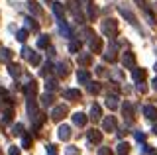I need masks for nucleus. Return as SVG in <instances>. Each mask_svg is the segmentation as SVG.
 Returning a JSON list of instances; mask_svg holds the SVG:
<instances>
[{"label":"nucleus","mask_w":157,"mask_h":155,"mask_svg":"<svg viewBox=\"0 0 157 155\" xmlns=\"http://www.w3.org/2000/svg\"><path fill=\"white\" fill-rule=\"evenodd\" d=\"M137 90H140V93H147V86L144 85V81H141V83H137Z\"/></svg>","instance_id":"79ce46f5"},{"label":"nucleus","mask_w":157,"mask_h":155,"mask_svg":"<svg viewBox=\"0 0 157 155\" xmlns=\"http://www.w3.org/2000/svg\"><path fill=\"white\" fill-rule=\"evenodd\" d=\"M16 37H18V41H22V43H24V41L28 40V30H20V32L16 33Z\"/></svg>","instance_id":"c9c22d12"},{"label":"nucleus","mask_w":157,"mask_h":155,"mask_svg":"<svg viewBox=\"0 0 157 155\" xmlns=\"http://www.w3.org/2000/svg\"><path fill=\"white\" fill-rule=\"evenodd\" d=\"M77 63H78L81 67H88V65L92 63V51H90V53H81V51H78Z\"/></svg>","instance_id":"39448f33"},{"label":"nucleus","mask_w":157,"mask_h":155,"mask_svg":"<svg viewBox=\"0 0 157 155\" xmlns=\"http://www.w3.org/2000/svg\"><path fill=\"white\" fill-rule=\"evenodd\" d=\"M39 102H41V106H53V102H55V96H53V93L45 90V93L39 96Z\"/></svg>","instance_id":"0eeeda50"},{"label":"nucleus","mask_w":157,"mask_h":155,"mask_svg":"<svg viewBox=\"0 0 157 155\" xmlns=\"http://www.w3.org/2000/svg\"><path fill=\"white\" fill-rule=\"evenodd\" d=\"M122 65H124L126 69H134L136 67V55L132 51H126L124 55H122Z\"/></svg>","instance_id":"7ed1b4c3"},{"label":"nucleus","mask_w":157,"mask_h":155,"mask_svg":"<svg viewBox=\"0 0 157 155\" xmlns=\"http://www.w3.org/2000/svg\"><path fill=\"white\" fill-rule=\"evenodd\" d=\"M8 73L12 77H20L22 75V69H20V65H14V63H8Z\"/></svg>","instance_id":"4be33fe9"},{"label":"nucleus","mask_w":157,"mask_h":155,"mask_svg":"<svg viewBox=\"0 0 157 155\" xmlns=\"http://www.w3.org/2000/svg\"><path fill=\"white\" fill-rule=\"evenodd\" d=\"M96 73L98 75H104V67H96Z\"/></svg>","instance_id":"49530a36"},{"label":"nucleus","mask_w":157,"mask_h":155,"mask_svg":"<svg viewBox=\"0 0 157 155\" xmlns=\"http://www.w3.org/2000/svg\"><path fill=\"white\" fill-rule=\"evenodd\" d=\"M0 57H2V61H6V63H10V59H12V51L10 49H0Z\"/></svg>","instance_id":"c756f323"},{"label":"nucleus","mask_w":157,"mask_h":155,"mask_svg":"<svg viewBox=\"0 0 157 155\" xmlns=\"http://www.w3.org/2000/svg\"><path fill=\"white\" fill-rule=\"evenodd\" d=\"M55 69H57V77H67V65H65V63H59V65L55 67Z\"/></svg>","instance_id":"c85d7f7f"},{"label":"nucleus","mask_w":157,"mask_h":155,"mask_svg":"<svg viewBox=\"0 0 157 155\" xmlns=\"http://www.w3.org/2000/svg\"><path fill=\"white\" fill-rule=\"evenodd\" d=\"M47 153H49V155H55V153H57L55 145H47Z\"/></svg>","instance_id":"c03bdc74"},{"label":"nucleus","mask_w":157,"mask_h":155,"mask_svg":"<svg viewBox=\"0 0 157 155\" xmlns=\"http://www.w3.org/2000/svg\"><path fill=\"white\" fill-rule=\"evenodd\" d=\"M81 47H82V41L81 40H73L71 45H69V49H71V53H78V51H81Z\"/></svg>","instance_id":"393cba45"},{"label":"nucleus","mask_w":157,"mask_h":155,"mask_svg":"<svg viewBox=\"0 0 157 155\" xmlns=\"http://www.w3.org/2000/svg\"><path fill=\"white\" fill-rule=\"evenodd\" d=\"M22 147L24 149H29V147H32V135H24V138H22Z\"/></svg>","instance_id":"72a5a7b5"},{"label":"nucleus","mask_w":157,"mask_h":155,"mask_svg":"<svg viewBox=\"0 0 157 155\" xmlns=\"http://www.w3.org/2000/svg\"><path fill=\"white\" fill-rule=\"evenodd\" d=\"M116 118L114 116H108V118L102 122V128H104V132H116Z\"/></svg>","instance_id":"6e6552de"},{"label":"nucleus","mask_w":157,"mask_h":155,"mask_svg":"<svg viewBox=\"0 0 157 155\" xmlns=\"http://www.w3.org/2000/svg\"><path fill=\"white\" fill-rule=\"evenodd\" d=\"M116 100H118V94H116V93H114V94H108V98H106V106H108L110 110H114L116 106H118Z\"/></svg>","instance_id":"412c9836"},{"label":"nucleus","mask_w":157,"mask_h":155,"mask_svg":"<svg viewBox=\"0 0 157 155\" xmlns=\"http://www.w3.org/2000/svg\"><path fill=\"white\" fill-rule=\"evenodd\" d=\"M98 155H114V151L110 147H100L98 149Z\"/></svg>","instance_id":"58836bf2"},{"label":"nucleus","mask_w":157,"mask_h":155,"mask_svg":"<svg viewBox=\"0 0 157 155\" xmlns=\"http://www.w3.org/2000/svg\"><path fill=\"white\" fill-rule=\"evenodd\" d=\"M51 71H53V65H51V63H43V67H41V77H45V79H47V75H51Z\"/></svg>","instance_id":"a878e982"},{"label":"nucleus","mask_w":157,"mask_h":155,"mask_svg":"<svg viewBox=\"0 0 157 155\" xmlns=\"http://www.w3.org/2000/svg\"><path fill=\"white\" fill-rule=\"evenodd\" d=\"M102 32L110 37H116L118 36V22L112 20V18H106V20L102 22Z\"/></svg>","instance_id":"f257e3e1"},{"label":"nucleus","mask_w":157,"mask_h":155,"mask_svg":"<svg viewBox=\"0 0 157 155\" xmlns=\"http://www.w3.org/2000/svg\"><path fill=\"white\" fill-rule=\"evenodd\" d=\"M88 43H90V51L92 53H102V40L100 37H90V40H88Z\"/></svg>","instance_id":"1a4fd4ad"},{"label":"nucleus","mask_w":157,"mask_h":155,"mask_svg":"<svg viewBox=\"0 0 157 155\" xmlns=\"http://www.w3.org/2000/svg\"><path fill=\"white\" fill-rule=\"evenodd\" d=\"M37 47L39 49H45V47H49V36H41L37 40Z\"/></svg>","instance_id":"bb28decb"},{"label":"nucleus","mask_w":157,"mask_h":155,"mask_svg":"<svg viewBox=\"0 0 157 155\" xmlns=\"http://www.w3.org/2000/svg\"><path fill=\"white\" fill-rule=\"evenodd\" d=\"M132 77H134L136 83H141V81L145 79V71H144V69H137V67H134V69H132Z\"/></svg>","instance_id":"dca6fc26"},{"label":"nucleus","mask_w":157,"mask_h":155,"mask_svg":"<svg viewBox=\"0 0 157 155\" xmlns=\"http://www.w3.org/2000/svg\"><path fill=\"white\" fill-rule=\"evenodd\" d=\"M53 12H55V16L59 18V20L65 18V8H63L61 2H53Z\"/></svg>","instance_id":"f3484780"},{"label":"nucleus","mask_w":157,"mask_h":155,"mask_svg":"<svg viewBox=\"0 0 157 155\" xmlns=\"http://www.w3.org/2000/svg\"><path fill=\"white\" fill-rule=\"evenodd\" d=\"M100 118H102V108H100L98 104H92V108H90V120L98 122Z\"/></svg>","instance_id":"2eb2a0df"},{"label":"nucleus","mask_w":157,"mask_h":155,"mask_svg":"<svg viewBox=\"0 0 157 155\" xmlns=\"http://www.w3.org/2000/svg\"><path fill=\"white\" fill-rule=\"evenodd\" d=\"M29 63H32V65H39V63H41V55H39V53H36L33 51L32 55H29V59H28Z\"/></svg>","instance_id":"7c9ffc66"},{"label":"nucleus","mask_w":157,"mask_h":155,"mask_svg":"<svg viewBox=\"0 0 157 155\" xmlns=\"http://www.w3.org/2000/svg\"><path fill=\"white\" fill-rule=\"evenodd\" d=\"M136 2H137V4H144V2H145V0H136Z\"/></svg>","instance_id":"8fccbe9b"},{"label":"nucleus","mask_w":157,"mask_h":155,"mask_svg":"<svg viewBox=\"0 0 157 155\" xmlns=\"http://www.w3.org/2000/svg\"><path fill=\"white\" fill-rule=\"evenodd\" d=\"M104 59H106V61H110V63H114V61L118 59V57H116V47H114V49H112V51L104 53Z\"/></svg>","instance_id":"f704fd0d"},{"label":"nucleus","mask_w":157,"mask_h":155,"mask_svg":"<svg viewBox=\"0 0 157 155\" xmlns=\"http://www.w3.org/2000/svg\"><path fill=\"white\" fill-rule=\"evenodd\" d=\"M120 14H122L124 18H128V20H130V24H137L136 16H134V14H132L130 10H126V8H120Z\"/></svg>","instance_id":"b1692460"},{"label":"nucleus","mask_w":157,"mask_h":155,"mask_svg":"<svg viewBox=\"0 0 157 155\" xmlns=\"http://www.w3.org/2000/svg\"><path fill=\"white\" fill-rule=\"evenodd\" d=\"M136 139H137V142H145V134H141V132H136Z\"/></svg>","instance_id":"37998d69"},{"label":"nucleus","mask_w":157,"mask_h":155,"mask_svg":"<svg viewBox=\"0 0 157 155\" xmlns=\"http://www.w3.org/2000/svg\"><path fill=\"white\" fill-rule=\"evenodd\" d=\"M153 134H155V135H157V124H155V126H153Z\"/></svg>","instance_id":"09e8293b"},{"label":"nucleus","mask_w":157,"mask_h":155,"mask_svg":"<svg viewBox=\"0 0 157 155\" xmlns=\"http://www.w3.org/2000/svg\"><path fill=\"white\" fill-rule=\"evenodd\" d=\"M122 114L128 118V122H132L134 120V108H132V104L130 102H126V104H122Z\"/></svg>","instance_id":"4468645a"},{"label":"nucleus","mask_w":157,"mask_h":155,"mask_svg":"<svg viewBox=\"0 0 157 155\" xmlns=\"http://www.w3.org/2000/svg\"><path fill=\"white\" fill-rule=\"evenodd\" d=\"M77 81L81 85H88L90 83V73H88L86 69H78V73H77Z\"/></svg>","instance_id":"9d476101"},{"label":"nucleus","mask_w":157,"mask_h":155,"mask_svg":"<svg viewBox=\"0 0 157 155\" xmlns=\"http://www.w3.org/2000/svg\"><path fill=\"white\" fill-rule=\"evenodd\" d=\"M100 89H102L100 83H88V93H90V94H98Z\"/></svg>","instance_id":"cd10ccee"},{"label":"nucleus","mask_w":157,"mask_h":155,"mask_svg":"<svg viewBox=\"0 0 157 155\" xmlns=\"http://www.w3.org/2000/svg\"><path fill=\"white\" fill-rule=\"evenodd\" d=\"M155 71H157V63H155Z\"/></svg>","instance_id":"3c124183"},{"label":"nucleus","mask_w":157,"mask_h":155,"mask_svg":"<svg viewBox=\"0 0 157 155\" xmlns=\"http://www.w3.org/2000/svg\"><path fill=\"white\" fill-rule=\"evenodd\" d=\"M24 93H26L28 98H33V96L37 94V83L36 81H29V83L24 86Z\"/></svg>","instance_id":"423d86ee"},{"label":"nucleus","mask_w":157,"mask_h":155,"mask_svg":"<svg viewBox=\"0 0 157 155\" xmlns=\"http://www.w3.org/2000/svg\"><path fill=\"white\" fill-rule=\"evenodd\" d=\"M67 114H69V108H67V106L65 104H57V106H53V110H51V120L61 122Z\"/></svg>","instance_id":"f03ea898"},{"label":"nucleus","mask_w":157,"mask_h":155,"mask_svg":"<svg viewBox=\"0 0 157 155\" xmlns=\"http://www.w3.org/2000/svg\"><path fill=\"white\" fill-rule=\"evenodd\" d=\"M82 36H85L86 40H90V37H94V32H92L90 28H85V30H82Z\"/></svg>","instance_id":"ea45409f"},{"label":"nucleus","mask_w":157,"mask_h":155,"mask_svg":"<svg viewBox=\"0 0 157 155\" xmlns=\"http://www.w3.org/2000/svg\"><path fill=\"white\" fill-rule=\"evenodd\" d=\"M88 142L100 143V142H102V132H100V130H96V128H92L90 132H88Z\"/></svg>","instance_id":"ddd939ff"},{"label":"nucleus","mask_w":157,"mask_h":155,"mask_svg":"<svg viewBox=\"0 0 157 155\" xmlns=\"http://www.w3.org/2000/svg\"><path fill=\"white\" fill-rule=\"evenodd\" d=\"M144 114H145V118H149V120H157V108L155 106H145Z\"/></svg>","instance_id":"a211bd4d"},{"label":"nucleus","mask_w":157,"mask_h":155,"mask_svg":"<svg viewBox=\"0 0 157 155\" xmlns=\"http://www.w3.org/2000/svg\"><path fill=\"white\" fill-rule=\"evenodd\" d=\"M32 49H29V47H24V49H22V57H26V59H29V55H32Z\"/></svg>","instance_id":"a19ab883"},{"label":"nucleus","mask_w":157,"mask_h":155,"mask_svg":"<svg viewBox=\"0 0 157 155\" xmlns=\"http://www.w3.org/2000/svg\"><path fill=\"white\" fill-rule=\"evenodd\" d=\"M45 89L49 90V93L57 90V81H55V79H47V83H45Z\"/></svg>","instance_id":"2f4dec72"},{"label":"nucleus","mask_w":157,"mask_h":155,"mask_svg":"<svg viewBox=\"0 0 157 155\" xmlns=\"http://www.w3.org/2000/svg\"><path fill=\"white\" fill-rule=\"evenodd\" d=\"M12 134H14V135H24V126H22V124H16V126L12 128Z\"/></svg>","instance_id":"e433bc0d"},{"label":"nucleus","mask_w":157,"mask_h":155,"mask_svg":"<svg viewBox=\"0 0 157 155\" xmlns=\"http://www.w3.org/2000/svg\"><path fill=\"white\" fill-rule=\"evenodd\" d=\"M28 8H29V12L33 14V16H41V6H39L37 2H33V0H29V4H28Z\"/></svg>","instance_id":"6ab92c4d"},{"label":"nucleus","mask_w":157,"mask_h":155,"mask_svg":"<svg viewBox=\"0 0 157 155\" xmlns=\"http://www.w3.org/2000/svg\"><path fill=\"white\" fill-rule=\"evenodd\" d=\"M0 155H2V153H0Z\"/></svg>","instance_id":"603ef678"},{"label":"nucleus","mask_w":157,"mask_h":155,"mask_svg":"<svg viewBox=\"0 0 157 155\" xmlns=\"http://www.w3.org/2000/svg\"><path fill=\"white\" fill-rule=\"evenodd\" d=\"M10 155H20V149L16 147V145H14V147H10V151H8Z\"/></svg>","instance_id":"a18cd8bd"},{"label":"nucleus","mask_w":157,"mask_h":155,"mask_svg":"<svg viewBox=\"0 0 157 155\" xmlns=\"http://www.w3.org/2000/svg\"><path fill=\"white\" fill-rule=\"evenodd\" d=\"M116 153L118 155H128V153H130V143H128V142H120V143H118Z\"/></svg>","instance_id":"aec40b11"},{"label":"nucleus","mask_w":157,"mask_h":155,"mask_svg":"<svg viewBox=\"0 0 157 155\" xmlns=\"http://www.w3.org/2000/svg\"><path fill=\"white\" fill-rule=\"evenodd\" d=\"M65 155H78V147H73V145H69L65 149Z\"/></svg>","instance_id":"4c0bfd02"},{"label":"nucleus","mask_w":157,"mask_h":155,"mask_svg":"<svg viewBox=\"0 0 157 155\" xmlns=\"http://www.w3.org/2000/svg\"><path fill=\"white\" fill-rule=\"evenodd\" d=\"M86 8H88V20H94L96 14H98V10H96L94 6H92V2H90V4H86Z\"/></svg>","instance_id":"473e14b6"},{"label":"nucleus","mask_w":157,"mask_h":155,"mask_svg":"<svg viewBox=\"0 0 157 155\" xmlns=\"http://www.w3.org/2000/svg\"><path fill=\"white\" fill-rule=\"evenodd\" d=\"M57 135H59V139H63V142H69L71 139V128L69 126H59V130H57Z\"/></svg>","instance_id":"9b49d317"},{"label":"nucleus","mask_w":157,"mask_h":155,"mask_svg":"<svg viewBox=\"0 0 157 155\" xmlns=\"http://www.w3.org/2000/svg\"><path fill=\"white\" fill-rule=\"evenodd\" d=\"M26 26H28V30H32V32H39V24L33 20V18H26Z\"/></svg>","instance_id":"5701e85b"},{"label":"nucleus","mask_w":157,"mask_h":155,"mask_svg":"<svg viewBox=\"0 0 157 155\" xmlns=\"http://www.w3.org/2000/svg\"><path fill=\"white\" fill-rule=\"evenodd\" d=\"M63 96H65V100H71V102H75V100H81V90L78 89H67L65 93H63Z\"/></svg>","instance_id":"20e7f679"},{"label":"nucleus","mask_w":157,"mask_h":155,"mask_svg":"<svg viewBox=\"0 0 157 155\" xmlns=\"http://www.w3.org/2000/svg\"><path fill=\"white\" fill-rule=\"evenodd\" d=\"M86 114H82V112H75V114H73V124H75V126H78V128H82V126H85L86 124Z\"/></svg>","instance_id":"f8f14e48"},{"label":"nucleus","mask_w":157,"mask_h":155,"mask_svg":"<svg viewBox=\"0 0 157 155\" xmlns=\"http://www.w3.org/2000/svg\"><path fill=\"white\" fill-rule=\"evenodd\" d=\"M151 85H153V89L157 90V77H155V79H153V83H151Z\"/></svg>","instance_id":"de8ad7c7"}]
</instances>
